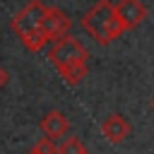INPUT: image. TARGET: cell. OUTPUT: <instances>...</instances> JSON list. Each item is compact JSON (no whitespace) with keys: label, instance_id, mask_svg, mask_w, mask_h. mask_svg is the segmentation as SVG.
Returning a JSON list of instances; mask_svg holds the SVG:
<instances>
[{"label":"cell","instance_id":"cell-1","mask_svg":"<svg viewBox=\"0 0 154 154\" xmlns=\"http://www.w3.org/2000/svg\"><path fill=\"white\" fill-rule=\"evenodd\" d=\"M48 60L70 87L79 84L89 72V67H87L89 51L84 48V43H79L72 36H63V38L53 41L48 48Z\"/></svg>","mask_w":154,"mask_h":154},{"label":"cell","instance_id":"cell-2","mask_svg":"<svg viewBox=\"0 0 154 154\" xmlns=\"http://www.w3.org/2000/svg\"><path fill=\"white\" fill-rule=\"evenodd\" d=\"M82 26L84 31L96 38L101 46H108L111 41L120 38L123 36V29L118 24V17H116V7L111 0H96L84 14H82Z\"/></svg>","mask_w":154,"mask_h":154},{"label":"cell","instance_id":"cell-3","mask_svg":"<svg viewBox=\"0 0 154 154\" xmlns=\"http://www.w3.org/2000/svg\"><path fill=\"white\" fill-rule=\"evenodd\" d=\"M46 7H48V5H43L41 0H29V2L12 17V31H14L19 38L26 36V34H31V31H38L41 19H43V14H46Z\"/></svg>","mask_w":154,"mask_h":154},{"label":"cell","instance_id":"cell-4","mask_svg":"<svg viewBox=\"0 0 154 154\" xmlns=\"http://www.w3.org/2000/svg\"><path fill=\"white\" fill-rule=\"evenodd\" d=\"M70 26H72V19H70L63 10H58V7H46V14H43L38 29H41V34L46 36V41L53 43V41L67 36Z\"/></svg>","mask_w":154,"mask_h":154},{"label":"cell","instance_id":"cell-5","mask_svg":"<svg viewBox=\"0 0 154 154\" xmlns=\"http://www.w3.org/2000/svg\"><path fill=\"white\" fill-rule=\"evenodd\" d=\"M113 7H116V17L123 31L135 29L147 19V7L142 0H118Z\"/></svg>","mask_w":154,"mask_h":154},{"label":"cell","instance_id":"cell-6","mask_svg":"<svg viewBox=\"0 0 154 154\" xmlns=\"http://www.w3.org/2000/svg\"><path fill=\"white\" fill-rule=\"evenodd\" d=\"M67 130H70V120L63 111H48L41 118V132L51 142H58V140L67 137Z\"/></svg>","mask_w":154,"mask_h":154},{"label":"cell","instance_id":"cell-7","mask_svg":"<svg viewBox=\"0 0 154 154\" xmlns=\"http://www.w3.org/2000/svg\"><path fill=\"white\" fill-rule=\"evenodd\" d=\"M130 130H132V128H130L128 118L120 116V113H111V116H106L103 123H101V135H103L111 144H120V142H125L128 135H130Z\"/></svg>","mask_w":154,"mask_h":154},{"label":"cell","instance_id":"cell-8","mask_svg":"<svg viewBox=\"0 0 154 154\" xmlns=\"http://www.w3.org/2000/svg\"><path fill=\"white\" fill-rule=\"evenodd\" d=\"M55 154H87V147L79 137L67 135L60 140V144H55Z\"/></svg>","mask_w":154,"mask_h":154},{"label":"cell","instance_id":"cell-9","mask_svg":"<svg viewBox=\"0 0 154 154\" xmlns=\"http://www.w3.org/2000/svg\"><path fill=\"white\" fill-rule=\"evenodd\" d=\"M31 152H34V154H55V142H51V140L41 137V140L31 147Z\"/></svg>","mask_w":154,"mask_h":154},{"label":"cell","instance_id":"cell-10","mask_svg":"<svg viewBox=\"0 0 154 154\" xmlns=\"http://www.w3.org/2000/svg\"><path fill=\"white\" fill-rule=\"evenodd\" d=\"M7 82H10V72H7V70H5L2 65H0V89H2V87H5Z\"/></svg>","mask_w":154,"mask_h":154},{"label":"cell","instance_id":"cell-11","mask_svg":"<svg viewBox=\"0 0 154 154\" xmlns=\"http://www.w3.org/2000/svg\"><path fill=\"white\" fill-rule=\"evenodd\" d=\"M152 108H154V99H152Z\"/></svg>","mask_w":154,"mask_h":154},{"label":"cell","instance_id":"cell-12","mask_svg":"<svg viewBox=\"0 0 154 154\" xmlns=\"http://www.w3.org/2000/svg\"><path fill=\"white\" fill-rule=\"evenodd\" d=\"M26 154H34V152H26Z\"/></svg>","mask_w":154,"mask_h":154},{"label":"cell","instance_id":"cell-13","mask_svg":"<svg viewBox=\"0 0 154 154\" xmlns=\"http://www.w3.org/2000/svg\"><path fill=\"white\" fill-rule=\"evenodd\" d=\"M87 154H89V152H87Z\"/></svg>","mask_w":154,"mask_h":154}]
</instances>
